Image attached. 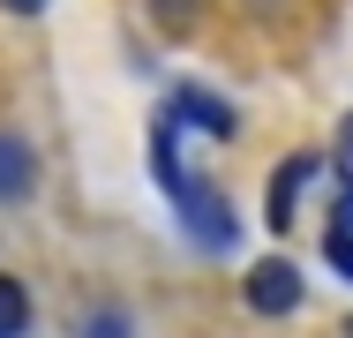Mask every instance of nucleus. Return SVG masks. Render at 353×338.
<instances>
[{"label": "nucleus", "instance_id": "nucleus-1", "mask_svg": "<svg viewBox=\"0 0 353 338\" xmlns=\"http://www.w3.org/2000/svg\"><path fill=\"white\" fill-rule=\"evenodd\" d=\"M150 166H158V181H165V203L181 210V226H188L203 248H233V241H241V226H233V203L218 196L203 173H188V166L173 158V113H158V135H150Z\"/></svg>", "mask_w": 353, "mask_h": 338}, {"label": "nucleus", "instance_id": "nucleus-2", "mask_svg": "<svg viewBox=\"0 0 353 338\" xmlns=\"http://www.w3.org/2000/svg\"><path fill=\"white\" fill-rule=\"evenodd\" d=\"M241 293H248V308H256V316H293L308 286H301V264H285V256H263V264H248Z\"/></svg>", "mask_w": 353, "mask_h": 338}, {"label": "nucleus", "instance_id": "nucleus-3", "mask_svg": "<svg viewBox=\"0 0 353 338\" xmlns=\"http://www.w3.org/2000/svg\"><path fill=\"white\" fill-rule=\"evenodd\" d=\"M165 113H173V128H203L211 143H233V135H241V113H233L218 90H203V83H181V90L165 98Z\"/></svg>", "mask_w": 353, "mask_h": 338}, {"label": "nucleus", "instance_id": "nucleus-4", "mask_svg": "<svg viewBox=\"0 0 353 338\" xmlns=\"http://www.w3.org/2000/svg\"><path fill=\"white\" fill-rule=\"evenodd\" d=\"M316 181V150H301V158H285L279 173H271V203H263V218H271V233H285L293 226V203H301V188Z\"/></svg>", "mask_w": 353, "mask_h": 338}, {"label": "nucleus", "instance_id": "nucleus-5", "mask_svg": "<svg viewBox=\"0 0 353 338\" xmlns=\"http://www.w3.org/2000/svg\"><path fill=\"white\" fill-rule=\"evenodd\" d=\"M38 188V158H30V143L15 128H0V203H30Z\"/></svg>", "mask_w": 353, "mask_h": 338}, {"label": "nucleus", "instance_id": "nucleus-6", "mask_svg": "<svg viewBox=\"0 0 353 338\" xmlns=\"http://www.w3.org/2000/svg\"><path fill=\"white\" fill-rule=\"evenodd\" d=\"M323 248H331V270H339V278H353V188H339V210H331Z\"/></svg>", "mask_w": 353, "mask_h": 338}, {"label": "nucleus", "instance_id": "nucleus-7", "mask_svg": "<svg viewBox=\"0 0 353 338\" xmlns=\"http://www.w3.org/2000/svg\"><path fill=\"white\" fill-rule=\"evenodd\" d=\"M30 331V286L0 270V338H23Z\"/></svg>", "mask_w": 353, "mask_h": 338}, {"label": "nucleus", "instance_id": "nucleus-8", "mask_svg": "<svg viewBox=\"0 0 353 338\" xmlns=\"http://www.w3.org/2000/svg\"><path fill=\"white\" fill-rule=\"evenodd\" d=\"M331 173H339V188H353V113L339 121V150H331Z\"/></svg>", "mask_w": 353, "mask_h": 338}, {"label": "nucleus", "instance_id": "nucleus-9", "mask_svg": "<svg viewBox=\"0 0 353 338\" xmlns=\"http://www.w3.org/2000/svg\"><path fill=\"white\" fill-rule=\"evenodd\" d=\"M83 338H136V331H128V316H121V308H98V316L83 324Z\"/></svg>", "mask_w": 353, "mask_h": 338}, {"label": "nucleus", "instance_id": "nucleus-10", "mask_svg": "<svg viewBox=\"0 0 353 338\" xmlns=\"http://www.w3.org/2000/svg\"><path fill=\"white\" fill-rule=\"evenodd\" d=\"M8 15H46V0H0Z\"/></svg>", "mask_w": 353, "mask_h": 338}, {"label": "nucleus", "instance_id": "nucleus-11", "mask_svg": "<svg viewBox=\"0 0 353 338\" xmlns=\"http://www.w3.org/2000/svg\"><path fill=\"white\" fill-rule=\"evenodd\" d=\"M346 338H353V324H346Z\"/></svg>", "mask_w": 353, "mask_h": 338}]
</instances>
